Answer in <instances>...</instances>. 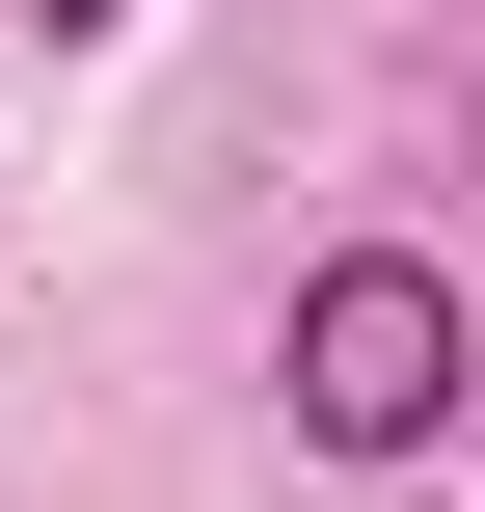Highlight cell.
<instances>
[{"mask_svg":"<svg viewBox=\"0 0 485 512\" xmlns=\"http://www.w3.org/2000/svg\"><path fill=\"white\" fill-rule=\"evenodd\" d=\"M297 432L324 459H432L459 432V270L432 243H324L297 270Z\"/></svg>","mask_w":485,"mask_h":512,"instance_id":"6da1fadb","label":"cell"},{"mask_svg":"<svg viewBox=\"0 0 485 512\" xmlns=\"http://www.w3.org/2000/svg\"><path fill=\"white\" fill-rule=\"evenodd\" d=\"M27 27H108V0H27Z\"/></svg>","mask_w":485,"mask_h":512,"instance_id":"7a4b0ae2","label":"cell"}]
</instances>
